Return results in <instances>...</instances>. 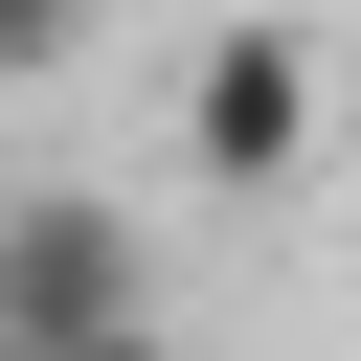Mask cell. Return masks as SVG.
<instances>
[{
	"label": "cell",
	"instance_id": "3957f363",
	"mask_svg": "<svg viewBox=\"0 0 361 361\" xmlns=\"http://www.w3.org/2000/svg\"><path fill=\"white\" fill-rule=\"evenodd\" d=\"M90 45V0H0V68H68Z\"/></svg>",
	"mask_w": 361,
	"mask_h": 361
},
{
	"label": "cell",
	"instance_id": "6da1fadb",
	"mask_svg": "<svg viewBox=\"0 0 361 361\" xmlns=\"http://www.w3.org/2000/svg\"><path fill=\"white\" fill-rule=\"evenodd\" d=\"M0 361H158V248L90 180L0 203Z\"/></svg>",
	"mask_w": 361,
	"mask_h": 361
},
{
	"label": "cell",
	"instance_id": "7a4b0ae2",
	"mask_svg": "<svg viewBox=\"0 0 361 361\" xmlns=\"http://www.w3.org/2000/svg\"><path fill=\"white\" fill-rule=\"evenodd\" d=\"M293 158H316V45H293V23H226V45L180 68V180L271 203Z\"/></svg>",
	"mask_w": 361,
	"mask_h": 361
}]
</instances>
